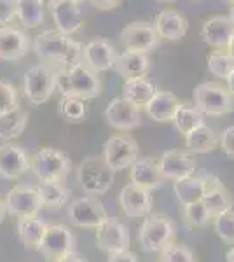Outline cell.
Listing matches in <instances>:
<instances>
[{
	"label": "cell",
	"mask_w": 234,
	"mask_h": 262,
	"mask_svg": "<svg viewBox=\"0 0 234 262\" xmlns=\"http://www.w3.org/2000/svg\"><path fill=\"white\" fill-rule=\"evenodd\" d=\"M154 27L161 39L177 42L185 37L189 25H187V19L182 12H178L175 9H163L157 14Z\"/></svg>",
	"instance_id": "23"
},
{
	"label": "cell",
	"mask_w": 234,
	"mask_h": 262,
	"mask_svg": "<svg viewBox=\"0 0 234 262\" xmlns=\"http://www.w3.org/2000/svg\"><path fill=\"white\" fill-rule=\"evenodd\" d=\"M227 2H229V4H234V0H227Z\"/></svg>",
	"instance_id": "53"
},
{
	"label": "cell",
	"mask_w": 234,
	"mask_h": 262,
	"mask_svg": "<svg viewBox=\"0 0 234 262\" xmlns=\"http://www.w3.org/2000/svg\"><path fill=\"white\" fill-rule=\"evenodd\" d=\"M30 170L39 180H65L72 170V161L63 150L44 147L30 159Z\"/></svg>",
	"instance_id": "6"
},
{
	"label": "cell",
	"mask_w": 234,
	"mask_h": 262,
	"mask_svg": "<svg viewBox=\"0 0 234 262\" xmlns=\"http://www.w3.org/2000/svg\"><path fill=\"white\" fill-rule=\"evenodd\" d=\"M161 262H198V259L189 247L172 242L161 250Z\"/></svg>",
	"instance_id": "39"
},
{
	"label": "cell",
	"mask_w": 234,
	"mask_h": 262,
	"mask_svg": "<svg viewBox=\"0 0 234 262\" xmlns=\"http://www.w3.org/2000/svg\"><path fill=\"white\" fill-rule=\"evenodd\" d=\"M130 179L133 184L140 185V187H145L148 191H154V189L161 187L166 180L159 170V159L156 158L137 159L131 164Z\"/></svg>",
	"instance_id": "22"
},
{
	"label": "cell",
	"mask_w": 234,
	"mask_h": 262,
	"mask_svg": "<svg viewBox=\"0 0 234 262\" xmlns=\"http://www.w3.org/2000/svg\"><path fill=\"white\" fill-rule=\"evenodd\" d=\"M23 90L30 103L42 105L46 103L54 90H56V72L53 67L46 65V63H37V65L30 67L25 72L23 77Z\"/></svg>",
	"instance_id": "4"
},
{
	"label": "cell",
	"mask_w": 234,
	"mask_h": 262,
	"mask_svg": "<svg viewBox=\"0 0 234 262\" xmlns=\"http://www.w3.org/2000/svg\"><path fill=\"white\" fill-rule=\"evenodd\" d=\"M72 2H75V4H80V2H84V0H72Z\"/></svg>",
	"instance_id": "52"
},
{
	"label": "cell",
	"mask_w": 234,
	"mask_h": 262,
	"mask_svg": "<svg viewBox=\"0 0 234 262\" xmlns=\"http://www.w3.org/2000/svg\"><path fill=\"white\" fill-rule=\"evenodd\" d=\"M159 33L156 27L147 21H133L126 25L119 33V40L127 51H137V53L148 54L154 51L159 44Z\"/></svg>",
	"instance_id": "10"
},
{
	"label": "cell",
	"mask_w": 234,
	"mask_h": 262,
	"mask_svg": "<svg viewBox=\"0 0 234 262\" xmlns=\"http://www.w3.org/2000/svg\"><path fill=\"white\" fill-rule=\"evenodd\" d=\"M39 252L42 253V257L49 262L61 260L63 257L75 252L74 234H72L65 226H59V224L48 226V231H46L44 239H42V243L39 247Z\"/></svg>",
	"instance_id": "11"
},
{
	"label": "cell",
	"mask_w": 234,
	"mask_h": 262,
	"mask_svg": "<svg viewBox=\"0 0 234 262\" xmlns=\"http://www.w3.org/2000/svg\"><path fill=\"white\" fill-rule=\"evenodd\" d=\"M40 201L49 208H59L69 200V189L63 185V180H40L37 185Z\"/></svg>",
	"instance_id": "33"
},
{
	"label": "cell",
	"mask_w": 234,
	"mask_h": 262,
	"mask_svg": "<svg viewBox=\"0 0 234 262\" xmlns=\"http://www.w3.org/2000/svg\"><path fill=\"white\" fill-rule=\"evenodd\" d=\"M227 90L231 91V95L234 96V72L231 74V77L227 79Z\"/></svg>",
	"instance_id": "47"
},
{
	"label": "cell",
	"mask_w": 234,
	"mask_h": 262,
	"mask_svg": "<svg viewBox=\"0 0 234 262\" xmlns=\"http://www.w3.org/2000/svg\"><path fill=\"white\" fill-rule=\"evenodd\" d=\"M18 18V0H0V27H7Z\"/></svg>",
	"instance_id": "41"
},
{
	"label": "cell",
	"mask_w": 234,
	"mask_h": 262,
	"mask_svg": "<svg viewBox=\"0 0 234 262\" xmlns=\"http://www.w3.org/2000/svg\"><path fill=\"white\" fill-rule=\"evenodd\" d=\"M234 37V23L231 18L225 16H215L203 23L201 39L210 46L211 49H227Z\"/></svg>",
	"instance_id": "20"
},
{
	"label": "cell",
	"mask_w": 234,
	"mask_h": 262,
	"mask_svg": "<svg viewBox=\"0 0 234 262\" xmlns=\"http://www.w3.org/2000/svg\"><path fill=\"white\" fill-rule=\"evenodd\" d=\"M67 217L70 224L77 227H96L109 219L103 203L96 196H82L74 200L67 208Z\"/></svg>",
	"instance_id": "9"
},
{
	"label": "cell",
	"mask_w": 234,
	"mask_h": 262,
	"mask_svg": "<svg viewBox=\"0 0 234 262\" xmlns=\"http://www.w3.org/2000/svg\"><path fill=\"white\" fill-rule=\"evenodd\" d=\"M56 90L61 96H79L93 100L101 93V82L96 72H93L84 61L56 70Z\"/></svg>",
	"instance_id": "2"
},
{
	"label": "cell",
	"mask_w": 234,
	"mask_h": 262,
	"mask_svg": "<svg viewBox=\"0 0 234 262\" xmlns=\"http://www.w3.org/2000/svg\"><path fill=\"white\" fill-rule=\"evenodd\" d=\"M88 2L100 11H112L121 4V0H88Z\"/></svg>",
	"instance_id": "43"
},
{
	"label": "cell",
	"mask_w": 234,
	"mask_h": 262,
	"mask_svg": "<svg viewBox=\"0 0 234 262\" xmlns=\"http://www.w3.org/2000/svg\"><path fill=\"white\" fill-rule=\"evenodd\" d=\"M44 0H18V19L23 28H35L44 23Z\"/></svg>",
	"instance_id": "34"
},
{
	"label": "cell",
	"mask_w": 234,
	"mask_h": 262,
	"mask_svg": "<svg viewBox=\"0 0 234 262\" xmlns=\"http://www.w3.org/2000/svg\"><path fill=\"white\" fill-rule=\"evenodd\" d=\"M180 101L169 91H156L152 100L145 105L147 116L157 122H172Z\"/></svg>",
	"instance_id": "26"
},
{
	"label": "cell",
	"mask_w": 234,
	"mask_h": 262,
	"mask_svg": "<svg viewBox=\"0 0 234 262\" xmlns=\"http://www.w3.org/2000/svg\"><path fill=\"white\" fill-rule=\"evenodd\" d=\"M46 231H48V224L39 217L18 219V236L23 247L39 250Z\"/></svg>",
	"instance_id": "28"
},
{
	"label": "cell",
	"mask_w": 234,
	"mask_h": 262,
	"mask_svg": "<svg viewBox=\"0 0 234 262\" xmlns=\"http://www.w3.org/2000/svg\"><path fill=\"white\" fill-rule=\"evenodd\" d=\"M157 2H175V0H157Z\"/></svg>",
	"instance_id": "51"
},
{
	"label": "cell",
	"mask_w": 234,
	"mask_h": 262,
	"mask_svg": "<svg viewBox=\"0 0 234 262\" xmlns=\"http://www.w3.org/2000/svg\"><path fill=\"white\" fill-rule=\"evenodd\" d=\"M208 175L210 173H205V175H190L187 179H180L173 182V192L178 198V201L182 205H189V203L199 201L203 200V194L206 191L208 185Z\"/></svg>",
	"instance_id": "27"
},
{
	"label": "cell",
	"mask_w": 234,
	"mask_h": 262,
	"mask_svg": "<svg viewBox=\"0 0 234 262\" xmlns=\"http://www.w3.org/2000/svg\"><path fill=\"white\" fill-rule=\"evenodd\" d=\"M156 86L147 77L127 79L122 84V98L133 101L138 107H145L152 100V96L156 95Z\"/></svg>",
	"instance_id": "30"
},
{
	"label": "cell",
	"mask_w": 234,
	"mask_h": 262,
	"mask_svg": "<svg viewBox=\"0 0 234 262\" xmlns=\"http://www.w3.org/2000/svg\"><path fill=\"white\" fill-rule=\"evenodd\" d=\"M30 170V159L21 147L12 143L0 145V175L4 179H19Z\"/></svg>",
	"instance_id": "21"
},
{
	"label": "cell",
	"mask_w": 234,
	"mask_h": 262,
	"mask_svg": "<svg viewBox=\"0 0 234 262\" xmlns=\"http://www.w3.org/2000/svg\"><path fill=\"white\" fill-rule=\"evenodd\" d=\"M184 217L187 226L190 227H205L208 222H214V215L208 210V206L203 203V200L184 205Z\"/></svg>",
	"instance_id": "37"
},
{
	"label": "cell",
	"mask_w": 234,
	"mask_h": 262,
	"mask_svg": "<svg viewBox=\"0 0 234 262\" xmlns=\"http://www.w3.org/2000/svg\"><path fill=\"white\" fill-rule=\"evenodd\" d=\"M203 203L208 206V210L214 215V219L217 215L232 210V198L227 192V189L222 185V182L217 179L215 175H208V185L206 191L203 194Z\"/></svg>",
	"instance_id": "25"
},
{
	"label": "cell",
	"mask_w": 234,
	"mask_h": 262,
	"mask_svg": "<svg viewBox=\"0 0 234 262\" xmlns=\"http://www.w3.org/2000/svg\"><path fill=\"white\" fill-rule=\"evenodd\" d=\"M109 262H138V260L130 250H124V252L109 253Z\"/></svg>",
	"instance_id": "44"
},
{
	"label": "cell",
	"mask_w": 234,
	"mask_h": 262,
	"mask_svg": "<svg viewBox=\"0 0 234 262\" xmlns=\"http://www.w3.org/2000/svg\"><path fill=\"white\" fill-rule=\"evenodd\" d=\"M6 212H7V206H6V201L0 200V224H2L4 217H6Z\"/></svg>",
	"instance_id": "46"
},
{
	"label": "cell",
	"mask_w": 234,
	"mask_h": 262,
	"mask_svg": "<svg viewBox=\"0 0 234 262\" xmlns=\"http://www.w3.org/2000/svg\"><path fill=\"white\" fill-rule=\"evenodd\" d=\"M30 49V39L21 28L0 27V60L18 61L27 56Z\"/></svg>",
	"instance_id": "18"
},
{
	"label": "cell",
	"mask_w": 234,
	"mask_h": 262,
	"mask_svg": "<svg viewBox=\"0 0 234 262\" xmlns=\"http://www.w3.org/2000/svg\"><path fill=\"white\" fill-rule=\"evenodd\" d=\"M44 2H46V6H49V7H51L54 2H56V0H44Z\"/></svg>",
	"instance_id": "50"
},
{
	"label": "cell",
	"mask_w": 234,
	"mask_h": 262,
	"mask_svg": "<svg viewBox=\"0 0 234 262\" xmlns=\"http://www.w3.org/2000/svg\"><path fill=\"white\" fill-rule=\"evenodd\" d=\"M219 145H220V149L225 152L227 158L234 159V126L225 128L222 131V135L219 137Z\"/></svg>",
	"instance_id": "42"
},
{
	"label": "cell",
	"mask_w": 234,
	"mask_h": 262,
	"mask_svg": "<svg viewBox=\"0 0 234 262\" xmlns=\"http://www.w3.org/2000/svg\"><path fill=\"white\" fill-rule=\"evenodd\" d=\"M6 206L7 212L14 215V217L28 219L37 217L44 205L40 201V194L37 191V187H32V185H16L7 194Z\"/></svg>",
	"instance_id": "12"
},
{
	"label": "cell",
	"mask_w": 234,
	"mask_h": 262,
	"mask_svg": "<svg viewBox=\"0 0 234 262\" xmlns=\"http://www.w3.org/2000/svg\"><path fill=\"white\" fill-rule=\"evenodd\" d=\"M159 170L164 179L180 180L194 175L196 171V159L190 150L182 149H169L166 150L159 159Z\"/></svg>",
	"instance_id": "16"
},
{
	"label": "cell",
	"mask_w": 234,
	"mask_h": 262,
	"mask_svg": "<svg viewBox=\"0 0 234 262\" xmlns=\"http://www.w3.org/2000/svg\"><path fill=\"white\" fill-rule=\"evenodd\" d=\"M49 9L58 32L65 33V35H72V33L80 30L84 19L79 4L72 2V0H56Z\"/></svg>",
	"instance_id": "19"
},
{
	"label": "cell",
	"mask_w": 234,
	"mask_h": 262,
	"mask_svg": "<svg viewBox=\"0 0 234 262\" xmlns=\"http://www.w3.org/2000/svg\"><path fill=\"white\" fill-rule=\"evenodd\" d=\"M229 18H231V21L234 23V4H232V7H231V14H229Z\"/></svg>",
	"instance_id": "49"
},
{
	"label": "cell",
	"mask_w": 234,
	"mask_h": 262,
	"mask_svg": "<svg viewBox=\"0 0 234 262\" xmlns=\"http://www.w3.org/2000/svg\"><path fill=\"white\" fill-rule=\"evenodd\" d=\"M119 54L112 42L103 37H96V39L89 40L82 48V61L91 69L93 72H105L116 67Z\"/></svg>",
	"instance_id": "15"
},
{
	"label": "cell",
	"mask_w": 234,
	"mask_h": 262,
	"mask_svg": "<svg viewBox=\"0 0 234 262\" xmlns=\"http://www.w3.org/2000/svg\"><path fill=\"white\" fill-rule=\"evenodd\" d=\"M185 145L187 150L196 152V154H206L217 149L219 145V138H217L215 131L208 128L206 124L198 126L190 133L185 135Z\"/></svg>",
	"instance_id": "31"
},
{
	"label": "cell",
	"mask_w": 234,
	"mask_h": 262,
	"mask_svg": "<svg viewBox=\"0 0 234 262\" xmlns=\"http://www.w3.org/2000/svg\"><path fill=\"white\" fill-rule=\"evenodd\" d=\"M33 51L42 63L56 69H65L82 61V46L70 35L58 30H46L39 33L33 42Z\"/></svg>",
	"instance_id": "1"
},
{
	"label": "cell",
	"mask_w": 234,
	"mask_h": 262,
	"mask_svg": "<svg viewBox=\"0 0 234 262\" xmlns=\"http://www.w3.org/2000/svg\"><path fill=\"white\" fill-rule=\"evenodd\" d=\"M105 119L109 126L114 129H119L122 133H127L131 129H137L142 124V116H140V107L133 101L126 98H114L105 108Z\"/></svg>",
	"instance_id": "14"
},
{
	"label": "cell",
	"mask_w": 234,
	"mask_h": 262,
	"mask_svg": "<svg viewBox=\"0 0 234 262\" xmlns=\"http://www.w3.org/2000/svg\"><path fill=\"white\" fill-rule=\"evenodd\" d=\"M172 122L175 124L178 133H182L185 137L187 133H190V131L196 129L198 126L205 124V114L199 111L196 105H190V103H187V101H180Z\"/></svg>",
	"instance_id": "32"
},
{
	"label": "cell",
	"mask_w": 234,
	"mask_h": 262,
	"mask_svg": "<svg viewBox=\"0 0 234 262\" xmlns=\"http://www.w3.org/2000/svg\"><path fill=\"white\" fill-rule=\"evenodd\" d=\"M28 114L21 107H14L0 114V140H14L27 128Z\"/></svg>",
	"instance_id": "29"
},
{
	"label": "cell",
	"mask_w": 234,
	"mask_h": 262,
	"mask_svg": "<svg viewBox=\"0 0 234 262\" xmlns=\"http://www.w3.org/2000/svg\"><path fill=\"white\" fill-rule=\"evenodd\" d=\"M119 205H121V210L124 212L127 217H147L151 215L152 210V196L151 191L145 187H140V185L133 184H126L124 187L121 189V194H119Z\"/></svg>",
	"instance_id": "17"
},
{
	"label": "cell",
	"mask_w": 234,
	"mask_h": 262,
	"mask_svg": "<svg viewBox=\"0 0 234 262\" xmlns=\"http://www.w3.org/2000/svg\"><path fill=\"white\" fill-rule=\"evenodd\" d=\"M227 51H229V53H231V56L234 58V37H232L231 44H229V48H227Z\"/></svg>",
	"instance_id": "48"
},
{
	"label": "cell",
	"mask_w": 234,
	"mask_h": 262,
	"mask_svg": "<svg viewBox=\"0 0 234 262\" xmlns=\"http://www.w3.org/2000/svg\"><path fill=\"white\" fill-rule=\"evenodd\" d=\"M58 262H89L86 257H82L80 253L77 252H74V253H70V255H67V257H63L61 260H58Z\"/></svg>",
	"instance_id": "45"
},
{
	"label": "cell",
	"mask_w": 234,
	"mask_h": 262,
	"mask_svg": "<svg viewBox=\"0 0 234 262\" xmlns=\"http://www.w3.org/2000/svg\"><path fill=\"white\" fill-rule=\"evenodd\" d=\"M138 143L127 133H116L105 142L103 159L112 170L121 171L124 168H131V164L138 159Z\"/></svg>",
	"instance_id": "7"
},
{
	"label": "cell",
	"mask_w": 234,
	"mask_h": 262,
	"mask_svg": "<svg viewBox=\"0 0 234 262\" xmlns=\"http://www.w3.org/2000/svg\"><path fill=\"white\" fill-rule=\"evenodd\" d=\"M175 236V226L164 215H147L140 227L138 239L147 252H161Z\"/></svg>",
	"instance_id": "8"
},
{
	"label": "cell",
	"mask_w": 234,
	"mask_h": 262,
	"mask_svg": "<svg viewBox=\"0 0 234 262\" xmlns=\"http://www.w3.org/2000/svg\"><path fill=\"white\" fill-rule=\"evenodd\" d=\"M116 170L109 166L103 156H89L79 164L77 182L88 196H101L112 187Z\"/></svg>",
	"instance_id": "3"
},
{
	"label": "cell",
	"mask_w": 234,
	"mask_h": 262,
	"mask_svg": "<svg viewBox=\"0 0 234 262\" xmlns=\"http://www.w3.org/2000/svg\"><path fill=\"white\" fill-rule=\"evenodd\" d=\"M194 105L205 116H224L234 111V96L220 84L203 82L194 88Z\"/></svg>",
	"instance_id": "5"
},
{
	"label": "cell",
	"mask_w": 234,
	"mask_h": 262,
	"mask_svg": "<svg viewBox=\"0 0 234 262\" xmlns=\"http://www.w3.org/2000/svg\"><path fill=\"white\" fill-rule=\"evenodd\" d=\"M88 100L79 96H61L58 103L59 116L69 122H82L88 117Z\"/></svg>",
	"instance_id": "36"
},
{
	"label": "cell",
	"mask_w": 234,
	"mask_h": 262,
	"mask_svg": "<svg viewBox=\"0 0 234 262\" xmlns=\"http://www.w3.org/2000/svg\"><path fill=\"white\" fill-rule=\"evenodd\" d=\"M114 69H116V72L124 81L137 77H147L148 69H151V61H148L147 54L126 49L124 53L119 54Z\"/></svg>",
	"instance_id": "24"
},
{
	"label": "cell",
	"mask_w": 234,
	"mask_h": 262,
	"mask_svg": "<svg viewBox=\"0 0 234 262\" xmlns=\"http://www.w3.org/2000/svg\"><path fill=\"white\" fill-rule=\"evenodd\" d=\"M214 229L225 245L234 247V210L217 215L214 219Z\"/></svg>",
	"instance_id": "38"
},
{
	"label": "cell",
	"mask_w": 234,
	"mask_h": 262,
	"mask_svg": "<svg viewBox=\"0 0 234 262\" xmlns=\"http://www.w3.org/2000/svg\"><path fill=\"white\" fill-rule=\"evenodd\" d=\"M14 107H19L18 103V91L11 82L0 77V114L7 112Z\"/></svg>",
	"instance_id": "40"
},
{
	"label": "cell",
	"mask_w": 234,
	"mask_h": 262,
	"mask_svg": "<svg viewBox=\"0 0 234 262\" xmlns=\"http://www.w3.org/2000/svg\"><path fill=\"white\" fill-rule=\"evenodd\" d=\"M208 70L215 75V77L227 81L231 77V74L234 72V58L231 56L227 49H214L208 54L206 60Z\"/></svg>",
	"instance_id": "35"
},
{
	"label": "cell",
	"mask_w": 234,
	"mask_h": 262,
	"mask_svg": "<svg viewBox=\"0 0 234 262\" xmlns=\"http://www.w3.org/2000/svg\"><path fill=\"white\" fill-rule=\"evenodd\" d=\"M96 245L107 253L130 250V231L117 217H109L96 227Z\"/></svg>",
	"instance_id": "13"
}]
</instances>
